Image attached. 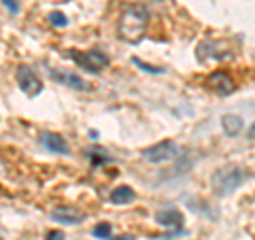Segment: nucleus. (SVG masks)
<instances>
[{"mask_svg":"<svg viewBox=\"0 0 255 240\" xmlns=\"http://www.w3.org/2000/svg\"><path fill=\"white\" fill-rule=\"evenodd\" d=\"M149 23V9L140 2L126 4L117 19V36L124 43H138L145 36Z\"/></svg>","mask_w":255,"mask_h":240,"instance_id":"nucleus-1","label":"nucleus"},{"mask_svg":"<svg viewBox=\"0 0 255 240\" xmlns=\"http://www.w3.org/2000/svg\"><path fill=\"white\" fill-rule=\"evenodd\" d=\"M245 181H247L245 168L238 164H228V166H221L219 170H215L211 185L217 196H228V194H232V191H236Z\"/></svg>","mask_w":255,"mask_h":240,"instance_id":"nucleus-2","label":"nucleus"},{"mask_svg":"<svg viewBox=\"0 0 255 240\" xmlns=\"http://www.w3.org/2000/svg\"><path fill=\"white\" fill-rule=\"evenodd\" d=\"M66 55L79 68H83L85 73H92V75L102 73L111 62L102 51H66Z\"/></svg>","mask_w":255,"mask_h":240,"instance_id":"nucleus-3","label":"nucleus"},{"mask_svg":"<svg viewBox=\"0 0 255 240\" xmlns=\"http://www.w3.org/2000/svg\"><path fill=\"white\" fill-rule=\"evenodd\" d=\"M142 157L149 164H168V162H174L177 157H181V147L172 140H164L153 147H147L142 151Z\"/></svg>","mask_w":255,"mask_h":240,"instance_id":"nucleus-4","label":"nucleus"},{"mask_svg":"<svg viewBox=\"0 0 255 240\" xmlns=\"http://www.w3.org/2000/svg\"><path fill=\"white\" fill-rule=\"evenodd\" d=\"M17 83L21 87V92H26L28 96H38L43 92V83H41V79H38V75L34 73L32 68L28 66H19L17 68Z\"/></svg>","mask_w":255,"mask_h":240,"instance_id":"nucleus-5","label":"nucleus"},{"mask_svg":"<svg viewBox=\"0 0 255 240\" xmlns=\"http://www.w3.org/2000/svg\"><path fill=\"white\" fill-rule=\"evenodd\" d=\"M51 79L53 81H58V83H62V85H66V87H70V90H79V92H90L92 90V85L85 81V79H81L79 75H75V73H68V70H51Z\"/></svg>","mask_w":255,"mask_h":240,"instance_id":"nucleus-6","label":"nucleus"},{"mask_svg":"<svg viewBox=\"0 0 255 240\" xmlns=\"http://www.w3.org/2000/svg\"><path fill=\"white\" fill-rule=\"evenodd\" d=\"M51 219L64 223V226H77L85 219V213L75 209V206H58L51 211Z\"/></svg>","mask_w":255,"mask_h":240,"instance_id":"nucleus-7","label":"nucleus"},{"mask_svg":"<svg viewBox=\"0 0 255 240\" xmlns=\"http://www.w3.org/2000/svg\"><path fill=\"white\" fill-rule=\"evenodd\" d=\"M206 85H209L211 90L215 94H219V96H228V94L234 92V81L230 79L228 73H223V70H219V73H213L209 79H206Z\"/></svg>","mask_w":255,"mask_h":240,"instance_id":"nucleus-8","label":"nucleus"},{"mask_svg":"<svg viewBox=\"0 0 255 240\" xmlns=\"http://www.w3.org/2000/svg\"><path fill=\"white\" fill-rule=\"evenodd\" d=\"M38 140H41V145L47 151H51V153H60V155L68 153V142L55 132H43L41 136H38Z\"/></svg>","mask_w":255,"mask_h":240,"instance_id":"nucleus-9","label":"nucleus"},{"mask_svg":"<svg viewBox=\"0 0 255 240\" xmlns=\"http://www.w3.org/2000/svg\"><path fill=\"white\" fill-rule=\"evenodd\" d=\"M155 219L159 226H164V228H172L174 232H179L183 228V215L177 211V209H164V211H159L155 215Z\"/></svg>","mask_w":255,"mask_h":240,"instance_id":"nucleus-10","label":"nucleus"},{"mask_svg":"<svg viewBox=\"0 0 255 240\" xmlns=\"http://www.w3.org/2000/svg\"><path fill=\"white\" fill-rule=\"evenodd\" d=\"M243 119L238 117V115H223L221 117V127H223V132H226L228 136H238L243 130Z\"/></svg>","mask_w":255,"mask_h":240,"instance_id":"nucleus-11","label":"nucleus"},{"mask_svg":"<svg viewBox=\"0 0 255 240\" xmlns=\"http://www.w3.org/2000/svg\"><path fill=\"white\" fill-rule=\"evenodd\" d=\"M134 198H136V194H134V189L128 187V185L115 187L113 191H111V196H109V200L113 204H128V202H132Z\"/></svg>","mask_w":255,"mask_h":240,"instance_id":"nucleus-12","label":"nucleus"},{"mask_svg":"<svg viewBox=\"0 0 255 240\" xmlns=\"http://www.w3.org/2000/svg\"><path fill=\"white\" fill-rule=\"evenodd\" d=\"M87 155H90V162H92L94 166L113 162V157L107 155V151H102V149H87Z\"/></svg>","mask_w":255,"mask_h":240,"instance_id":"nucleus-13","label":"nucleus"},{"mask_svg":"<svg viewBox=\"0 0 255 240\" xmlns=\"http://www.w3.org/2000/svg\"><path fill=\"white\" fill-rule=\"evenodd\" d=\"M47 19H49V23H51V26H55V28H66L68 26L66 15L60 13V11H51L49 15H47Z\"/></svg>","mask_w":255,"mask_h":240,"instance_id":"nucleus-14","label":"nucleus"},{"mask_svg":"<svg viewBox=\"0 0 255 240\" xmlns=\"http://www.w3.org/2000/svg\"><path fill=\"white\" fill-rule=\"evenodd\" d=\"M92 234L100 240H109L111 238V223H98V226L92 230Z\"/></svg>","mask_w":255,"mask_h":240,"instance_id":"nucleus-15","label":"nucleus"},{"mask_svg":"<svg viewBox=\"0 0 255 240\" xmlns=\"http://www.w3.org/2000/svg\"><path fill=\"white\" fill-rule=\"evenodd\" d=\"M2 6H4V9L9 11L11 15H19V11H21L19 0H2Z\"/></svg>","mask_w":255,"mask_h":240,"instance_id":"nucleus-16","label":"nucleus"},{"mask_svg":"<svg viewBox=\"0 0 255 240\" xmlns=\"http://www.w3.org/2000/svg\"><path fill=\"white\" fill-rule=\"evenodd\" d=\"M134 64H136V66H138V68H142V70H147V73H151V75H159V73H162V68L149 66V64H145V62H140V60H136V58H134Z\"/></svg>","mask_w":255,"mask_h":240,"instance_id":"nucleus-17","label":"nucleus"},{"mask_svg":"<svg viewBox=\"0 0 255 240\" xmlns=\"http://www.w3.org/2000/svg\"><path fill=\"white\" fill-rule=\"evenodd\" d=\"M47 240H64V234H62V232H58V230H53V232L47 234Z\"/></svg>","mask_w":255,"mask_h":240,"instance_id":"nucleus-18","label":"nucleus"},{"mask_svg":"<svg viewBox=\"0 0 255 240\" xmlns=\"http://www.w3.org/2000/svg\"><path fill=\"white\" fill-rule=\"evenodd\" d=\"M109 240H134V238H132V236H126V234H124V236H115V238H109Z\"/></svg>","mask_w":255,"mask_h":240,"instance_id":"nucleus-19","label":"nucleus"}]
</instances>
